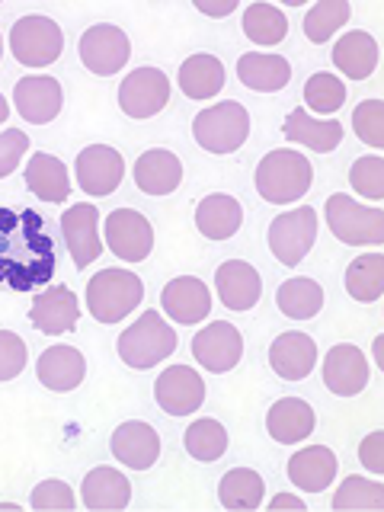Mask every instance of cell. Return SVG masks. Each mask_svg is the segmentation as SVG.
Returning <instances> with one entry per match:
<instances>
[{
    "instance_id": "29",
    "label": "cell",
    "mask_w": 384,
    "mask_h": 512,
    "mask_svg": "<svg viewBox=\"0 0 384 512\" xmlns=\"http://www.w3.org/2000/svg\"><path fill=\"white\" fill-rule=\"evenodd\" d=\"M237 77H240V84L256 93H276L288 87V80H292V64L282 55L247 52L237 58Z\"/></svg>"
},
{
    "instance_id": "43",
    "label": "cell",
    "mask_w": 384,
    "mask_h": 512,
    "mask_svg": "<svg viewBox=\"0 0 384 512\" xmlns=\"http://www.w3.org/2000/svg\"><path fill=\"white\" fill-rule=\"evenodd\" d=\"M352 125H356L359 141L368 148H384V103L381 100H365L352 112Z\"/></svg>"
},
{
    "instance_id": "42",
    "label": "cell",
    "mask_w": 384,
    "mask_h": 512,
    "mask_svg": "<svg viewBox=\"0 0 384 512\" xmlns=\"http://www.w3.org/2000/svg\"><path fill=\"white\" fill-rule=\"evenodd\" d=\"M349 183L359 196L381 202L384 199V160H381V154L359 157L356 164L349 167Z\"/></svg>"
},
{
    "instance_id": "48",
    "label": "cell",
    "mask_w": 384,
    "mask_h": 512,
    "mask_svg": "<svg viewBox=\"0 0 384 512\" xmlns=\"http://www.w3.org/2000/svg\"><path fill=\"white\" fill-rule=\"evenodd\" d=\"M196 10L205 13V16H231L237 10V0H221V4H208V0H196Z\"/></svg>"
},
{
    "instance_id": "5",
    "label": "cell",
    "mask_w": 384,
    "mask_h": 512,
    "mask_svg": "<svg viewBox=\"0 0 384 512\" xmlns=\"http://www.w3.org/2000/svg\"><path fill=\"white\" fill-rule=\"evenodd\" d=\"M192 138L208 154H234L250 138V112L237 100L208 106L192 119Z\"/></svg>"
},
{
    "instance_id": "4",
    "label": "cell",
    "mask_w": 384,
    "mask_h": 512,
    "mask_svg": "<svg viewBox=\"0 0 384 512\" xmlns=\"http://www.w3.org/2000/svg\"><path fill=\"white\" fill-rule=\"evenodd\" d=\"M116 349H119V359L128 368L144 372V368H154L157 362L173 356L176 333L157 311H144L132 327H128L125 333H119Z\"/></svg>"
},
{
    "instance_id": "49",
    "label": "cell",
    "mask_w": 384,
    "mask_h": 512,
    "mask_svg": "<svg viewBox=\"0 0 384 512\" xmlns=\"http://www.w3.org/2000/svg\"><path fill=\"white\" fill-rule=\"evenodd\" d=\"M269 509H304V503L292 493H279V496H272V500H269Z\"/></svg>"
},
{
    "instance_id": "25",
    "label": "cell",
    "mask_w": 384,
    "mask_h": 512,
    "mask_svg": "<svg viewBox=\"0 0 384 512\" xmlns=\"http://www.w3.org/2000/svg\"><path fill=\"white\" fill-rule=\"evenodd\" d=\"M183 183L180 157L167 148H151L135 160V186L148 196H170Z\"/></svg>"
},
{
    "instance_id": "46",
    "label": "cell",
    "mask_w": 384,
    "mask_h": 512,
    "mask_svg": "<svg viewBox=\"0 0 384 512\" xmlns=\"http://www.w3.org/2000/svg\"><path fill=\"white\" fill-rule=\"evenodd\" d=\"M26 151H29V135L23 128H7V132H0V180L20 167Z\"/></svg>"
},
{
    "instance_id": "8",
    "label": "cell",
    "mask_w": 384,
    "mask_h": 512,
    "mask_svg": "<svg viewBox=\"0 0 384 512\" xmlns=\"http://www.w3.org/2000/svg\"><path fill=\"white\" fill-rule=\"evenodd\" d=\"M317 240V212L311 205L292 208L269 224V250L282 266H298Z\"/></svg>"
},
{
    "instance_id": "10",
    "label": "cell",
    "mask_w": 384,
    "mask_h": 512,
    "mask_svg": "<svg viewBox=\"0 0 384 512\" xmlns=\"http://www.w3.org/2000/svg\"><path fill=\"white\" fill-rule=\"evenodd\" d=\"M106 244L109 250L125 263H141L148 260L154 250V228L135 208H116L106 215Z\"/></svg>"
},
{
    "instance_id": "30",
    "label": "cell",
    "mask_w": 384,
    "mask_h": 512,
    "mask_svg": "<svg viewBox=\"0 0 384 512\" xmlns=\"http://www.w3.org/2000/svg\"><path fill=\"white\" fill-rule=\"evenodd\" d=\"M26 186L32 189V196L42 202H64L71 196V180H68V167L61 164L52 154H32L26 164Z\"/></svg>"
},
{
    "instance_id": "27",
    "label": "cell",
    "mask_w": 384,
    "mask_h": 512,
    "mask_svg": "<svg viewBox=\"0 0 384 512\" xmlns=\"http://www.w3.org/2000/svg\"><path fill=\"white\" fill-rule=\"evenodd\" d=\"M282 132H285L288 141L304 144V148L320 151V154L333 151L336 144L343 141V125L340 122H336V119H314V116H308V109H301V106L285 116Z\"/></svg>"
},
{
    "instance_id": "26",
    "label": "cell",
    "mask_w": 384,
    "mask_h": 512,
    "mask_svg": "<svg viewBox=\"0 0 384 512\" xmlns=\"http://www.w3.org/2000/svg\"><path fill=\"white\" fill-rule=\"evenodd\" d=\"M314 410L308 400L301 397H282L269 407L266 413V429L269 436L282 445H295L301 439H308L314 432Z\"/></svg>"
},
{
    "instance_id": "12",
    "label": "cell",
    "mask_w": 384,
    "mask_h": 512,
    "mask_svg": "<svg viewBox=\"0 0 384 512\" xmlns=\"http://www.w3.org/2000/svg\"><path fill=\"white\" fill-rule=\"evenodd\" d=\"M192 356L212 375H224L244 356V336L228 320H215L192 336Z\"/></svg>"
},
{
    "instance_id": "52",
    "label": "cell",
    "mask_w": 384,
    "mask_h": 512,
    "mask_svg": "<svg viewBox=\"0 0 384 512\" xmlns=\"http://www.w3.org/2000/svg\"><path fill=\"white\" fill-rule=\"evenodd\" d=\"M0 509H20V506H16V503H0Z\"/></svg>"
},
{
    "instance_id": "15",
    "label": "cell",
    "mask_w": 384,
    "mask_h": 512,
    "mask_svg": "<svg viewBox=\"0 0 384 512\" xmlns=\"http://www.w3.org/2000/svg\"><path fill=\"white\" fill-rule=\"evenodd\" d=\"M74 173H77V186L90 192V196H109V192H116L122 183L125 160L116 148H109V144H90V148L77 154Z\"/></svg>"
},
{
    "instance_id": "1",
    "label": "cell",
    "mask_w": 384,
    "mask_h": 512,
    "mask_svg": "<svg viewBox=\"0 0 384 512\" xmlns=\"http://www.w3.org/2000/svg\"><path fill=\"white\" fill-rule=\"evenodd\" d=\"M55 272V244L36 212L0 208V282L16 292L36 288Z\"/></svg>"
},
{
    "instance_id": "31",
    "label": "cell",
    "mask_w": 384,
    "mask_h": 512,
    "mask_svg": "<svg viewBox=\"0 0 384 512\" xmlns=\"http://www.w3.org/2000/svg\"><path fill=\"white\" fill-rule=\"evenodd\" d=\"M87 509H125L132 500V484L116 468H93L80 484Z\"/></svg>"
},
{
    "instance_id": "33",
    "label": "cell",
    "mask_w": 384,
    "mask_h": 512,
    "mask_svg": "<svg viewBox=\"0 0 384 512\" xmlns=\"http://www.w3.org/2000/svg\"><path fill=\"white\" fill-rule=\"evenodd\" d=\"M224 87V64L215 55H189L180 64V90L189 100H212Z\"/></svg>"
},
{
    "instance_id": "17",
    "label": "cell",
    "mask_w": 384,
    "mask_h": 512,
    "mask_svg": "<svg viewBox=\"0 0 384 512\" xmlns=\"http://www.w3.org/2000/svg\"><path fill=\"white\" fill-rule=\"evenodd\" d=\"M160 308L183 327L202 324L208 311H212V292H208V285L202 279L180 276L164 285V292H160Z\"/></svg>"
},
{
    "instance_id": "11",
    "label": "cell",
    "mask_w": 384,
    "mask_h": 512,
    "mask_svg": "<svg viewBox=\"0 0 384 512\" xmlns=\"http://www.w3.org/2000/svg\"><path fill=\"white\" fill-rule=\"evenodd\" d=\"M170 100V77L160 68H135L119 87V109L128 119H151Z\"/></svg>"
},
{
    "instance_id": "28",
    "label": "cell",
    "mask_w": 384,
    "mask_h": 512,
    "mask_svg": "<svg viewBox=\"0 0 384 512\" xmlns=\"http://www.w3.org/2000/svg\"><path fill=\"white\" fill-rule=\"evenodd\" d=\"M240 221H244V208L224 192H212L196 205V228L208 240H231L240 231Z\"/></svg>"
},
{
    "instance_id": "47",
    "label": "cell",
    "mask_w": 384,
    "mask_h": 512,
    "mask_svg": "<svg viewBox=\"0 0 384 512\" xmlns=\"http://www.w3.org/2000/svg\"><path fill=\"white\" fill-rule=\"evenodd\" d=\"M359 458L372 474H384V432H368L359 445Z\"/></svg>"
},
{
    "instance_id": "13",
    "label": "cell",
    "mask_w": 384,
    "mask_h": 512,
    "mask_svg": "<svg viewBox=\"0 0 384 512\" xmlns=\"http://www.w3.org/2000/svg\"><path fill=\"white\" fill-rule=\"evenodd\" d=\"M154 397L164 413L170 416H189L205 404V381L196 368L189 365H170L160 372L154 384Z\"/></svg>"
},
{
    "instance_id": "3",
    "label": "cell",
    "mask_w": 384,
    "mask_h": 512,
    "mask_svg": "<svg viewBox=\"0 0 384 512\" xmlns=\"http://www.w3.org/2000/svg\"><path fill=\"white\" fill-rule=\"evenodd\" d=\"M144 298V285L128 269H103L87 282V311L100 324H119Z\"/></svg>"
},
{
    "instance_id": "34",
    "label": "cell",
    "mask_w": 384,
    "mask_h": 512,
    "mask_svg": "<svg viewBox=\"0 0 384 512\" xmlns=\"http://www.w3.org/2000/svg\"><path fill=\"white\" fill-rule=\"evenodd\" d=\"M276 304L279 311L285 317L292 320H311L320 314V308H324V288H320V282L308 279V276H295L279 285L276 292Z\"/></svg>"
},
{
    "instance_id": "44",
    "label": "cell",
    "mask_w": 384,
    "mask_h": 512,
    "mask_svg": "<svg viewBox=\"0 0 384 512\" xmlns=\"http://www.w3.org/2000/svg\"><path fill=\"white\" fill-rule=\"evenodd\" d=\"M29 506L32 509H42V512H48V509H74L77 506V496H74V490L64 484V480H42V484L32 490V496H29Z\"/></svg>"
},
{
    "instance_id": "23",
    "label": "cell",
    "mask_w": 384,
    "mask_h": 512,
    "mask_svg": "<svg viewBox=\"0 0 384 512\" xmlns=\"http://www.w3.org/2000/svg\"><path fill=\"white\" fill-rule=\"evenodd\" d=\"M336 468H340V461H336L333 448L308 445L288 458V480H292L301 493H320L333 484Z\"/></svg>"
},
{
    "instance_id": "22",
    "label": "cell",
    "mask_w": 384,
    "mask_h": 512,
    "mask_svg": "<svg viewBox=\"0 0 384 512\" xmlns=\"http://www.w3.org/2000/svg\"><path fill=\"white\" fill-rule=\"evenodd\" d=\"M215 288L224 308L231 311H250L263 295V279L250 263L244 260H228L215 272Z\"/></svg>"
},
{
    "instance_id": "41",
    "label": "cell",
    "mask_w": 384,
    "mask_h": 512,
    "mask_svg": "<svg viewBox=\"0 0 384 512\" xmlns=\"http://www.w3.org/2000/svg\"><path fill=\"white\" fill-rule=\"evenodd\" d=\"M384 506V487L378 480L365 477H346L343 487L333 493V509H381Z\"/></svg>"
},
{
    "instance_id": "6",
    "label": "cell",
    "mask_w": 384,
    "mask_h": 512,
    "mask_svg": "<svg viewBox=\"0 0 384 512\" xmlns=\"http://www.w3.org/2000/svg\"><path fill=\"white\" fill-rule=\"evenodd\" d=\"M327 224L336 240L349 247H378L384 244V212L378 205H359L356 199L333 192L327 199Z\"/></svg>"
},
{
    "instance_id": "19",
    "label": "cell",
    "mask_w": 384,
    "mask_h": 512,
    "mask_svg": "<svg viewBox=\"0 0 384 512\" xmlns=\"http://www.w3.org/2000/svg\"><path fill=\"white\" fill-rule=\"evenodd\" d=\"M109 448H112V458L122 461L125 468L148 471L160 458V436L154 426L141 423V420H128V423L116 426V432H112V439H109Z\"/></svg>"
},
{
    "instance_id": "38",
    "label": "cell",
    "mask_w": 384,
    "mask_h": 512,
    "mask_svg": "<svg viewBox=\"0 0 384 512\" xmlns=\"http://www.w3.org/2000/svg\"><path fill=\"white\" fill-rule=\"evenodd\" d=\"M186 452L196 458V461H205V464H212L218 461L224 452H228V429H224L218 420H196L189 429H186Z\"/></svg>"
},
{
    "instance_id": "45",
    "label": "cell",
    "mask_w": 384,
    "mask_h": 512,
    "mask_svg": "<svg viewBox=\"0 0 384 512\" xmlns=\"http://www.w3.org/2000/svg\"><path fill=\"white\" fill-rule=\"evenodd\" d=\"M29 349L20 333L0 330V381H13L26 368Z\"/></svg>"
},
{
    "instance_id": "39",
    "label": "cell",
    "mask_w": 384,
    "mask_h": 512,
    "mask_svg": "<svg viewBox=\"0 0 384 512\" xmlns=\"http://www.w3.org/2000/svg\"><path fill=\"white\" fill-rule=\"evenodd\" d=\"M349 13H352V7L346 0H320V4H314L308 10V16H304V36H308V42H314V45L330 42L333 32L349 23Z\"/></svg>"
},
{
    "instance_id": "51",
    "label": "cell",
    "mask_w": 384,
    "mask_h": 512,
    "mask_svg": "<svg viewBox=\"0 0 384 512\" xmlns=\"http://www.w3.org/2000/svg\"><path fill=\"white\" fill-rule=\"evenodd\" d=\"M375 359H378V365L384 368V359H381V336H378V340H375Z\"/></svg>"
},
{
    "instance_id": "53",
    "label": "cell",
    "mask_w": 384,
    "mask_h": 512,
    "mask_svg": "<svg viewBox=\"0 0 384 512\" xmlns=\"http://www.w3.org/2000/svg\"><path fill=\"white\" fill-rule=\"evenodd\" d=\"M0 55H4V39H0Z\"/></svg>"
},
{
    "instance_id": "36",
    "label": "cell",
    "mask_w": 384,
    "mask_h": 512,
    "mask_svg": "<svg viewBox=\"0 0 384 512\" xmlns=\"http://www.w3.org/2000/svg\"><path fill=\"white\" fill-rule=\"evenodd\" d=\"M263 493V477L250 468H234L218 484V500L224 509H256L263 503Z\"/></svg>"
},
{
    "instance_id": "20",
    "label": "cell",
    "mask_w": 384,
    "mask_h": 512,
    "mask_svg": "<svg viewBox=\"0 0 384 512\" xmlns=\"http://www.w3.org/2000/svg\"><path fill=\"white\" fill-rule=\"evenodd\" d=\"M269 365L282 381H304L317 365V343L308 333L288 330L269 346Z\"/></svg>"
},
{
    "instance_id": "37",
    "label": "cell",
    "mask_w": 384,
    "mask_h": 512,
    "mask_svg": "<svg viewBox=\"0 0 384 512\" xmlns=\"http://www.w3.org/2000/svg\"><path fill=\"white\" fill-rule=\"evenodd\" d=\"M244 36L253 45H279L288 36V20L279 7L272 4H250L244 10Z\"/></svg>"
},
{
    "instance_id": "50",
    "label": "cell",
    "mask_w": 384,
    "mask_h": 512,
    "mask_svg": "<svg viewBox=\"0 0 384 512\" xmlns=\"http://www.w3.org/2000/svg\"><path fill=\"white\" fill-rule=\"evenodd\" d=\"M7 116H10V103L4 100V93H0V122H7Z\"/></svg>"
},
{
    "instance_id": "18",
    "label": "cell",
    "mask_w": 384,
    "mask_h": 512,
    "mask_svg": "<svg viewBox=\"0 0 384 512\" xmlns=\"http://www.w3.org/2000/svg\"><path fill=\"white\" fill-rule=\"evenodd\" d=\"M13 103H16V112H20L26 122L45 125V122H52L58 112H61L64 93H61V84H58L55 77L36 74V77L16 80Z\"/></svg>"
},
{
    "instance_id": "2",
    "label": "cell",
    "mask_w": 384,
    "mask_h": 512,
    "mask_svg": "<svg viewBox=\"0 0 384 512\" xmlns=\"http://www.w3.org/2000/svg\"><path fill=\"white\" fill-rule=\"evenodd\" d=\"M256 192L272 202V205H288L298 202L314 183V167L311 160L298 151H269L260 164H256Z\"/></svg>"
},
{
    "instance_id": "40",
    "label": "cell",
    "mask_w": 384,
    "mask_h": 512,
    "mask_svg": "<svg viewBox=\"0 0 384 512\" xmlns=\"http://www.w3.org/2000/svg\"><path fill=\"white\" fill-rule=\"evenodd\" d=\"M304 103H308L320 116H333L336 109L346 103V84L330 71H317L304 84Z\"/></svg>"
},
{
    "instance_id": "7",
    "label": "cell",
    "mask_w": 384,
    "mask_h": 512,
    "mask_svg": "<svg viewBox=\"0 0 384 512\" xmlns=\"http://www.w3.org/2000/svg\"><path fill=\"white\" fill-rule=\"evenodd\" d=\"M10 52L26 68H45L61 58L64 52V32L52 16H23L10 29Z\"/></svg>"
},
{
    "instance_id": "9",
    "label": "cell",
    "mask_w": 384,
    "mask_h": 512,
    "mask_svg": "<svg viewBox=\"0 0 384 512\" xmlns=\"http://www.w3.org/2000/svg\"><path fill=\"white\" fill-rule=\"evenodd\" d=\"M128 55H132L128 32L112 23H96L80 36V61H84L87 71L100 77L119 74L128 64Z\"/></svg>"
},
{
    "instance_id": "32",
    "label": "cell",
    "mask_w": 384,
    "mask_h": 512,
    "mask_svg": "<svg viewBox=\"0 0 384 512\" xmlns=\"http://www.w3.org/2000/svg\"><path fill=\"white\" fill-rule=\"evenodd\" d=\"M333 64L352 80H365L372 77L378 68V42L375 36H368L362 29H352L333 45Z\"/></svg>"
},
{
    "instance_id": "16",
    "label": "cell",
    "mask_w": 384,
    "mask_h": 512,
    "mask_svg": "<svg viewBox=\"0 0 384 512\" xmlns=\"http://www.w3.org/2000/svg\"><path fill=\"white\" fill-rule=\"evenodd\" d=\"M29 320L39 333H71L80 320V301L68 285H52L32 298Z\"/></svg>"
},
{
    "instance_id": "14",
    "label": "cell",
    "mask_w": 384,
    "mask_h": 512,
    "mask_svg": "<svg viewBox=\"0 0 384 512\" xmlns=\"http://www.w3.org/2000/svg\"><path fill=\"white\" fill-rule=\"evenodd\" d=\"M61 234L68 253L77 269H87L96 256L103 253V237H100V208L96 205H71L68 212L61 215Z\"/></svg>"
},
{
    "instance_id": "35",
    "label": "cell",
    "mask_w": 384,
    "mask_h": 512,
    "mask_svg": "<svg viewBox=\"0 0 384 512\" xmlns=\"http://www.w3.org/2000/svg\"><path fill=\"white\" fill-rule=\"evenodd\" d=\"M346 292L362 304H372L384 295V256L365 253L346 266Z\"/></svg>"
},
{
    "instance_id": "24",
    "label": "cell",
    "mask_w": 384,
    "mask_h": 512,
    "mask_svg": "<svg viewBox=\"0 0 384 512\" xmlns=\"http://www.w3.org/2000/svg\"><path fill=\"white\" fill-rule=\"evenodd\" d=\"M36 375L45 384L48 391L55 394H68L74 391L80 381L87 375V359L84 352L74 346H52L45 349L39 362H36Z\"/></svg>"
},
{
    "instance_id": "21",
    "label": "cell",
    "mask_w": 384,
    "mask_h": 512,
    "mask_svg": "<svg viewBox=\"0 0 384 512\" xmlns=\"http://www.w3.org/2000/svg\"><path fill=\"white\" fill-rule=\"evenodd\" d=\"M324 384L336 397H356L368 384V362L359 346L340 343L324 359Z\"/></svg>"
}]
</instances>
